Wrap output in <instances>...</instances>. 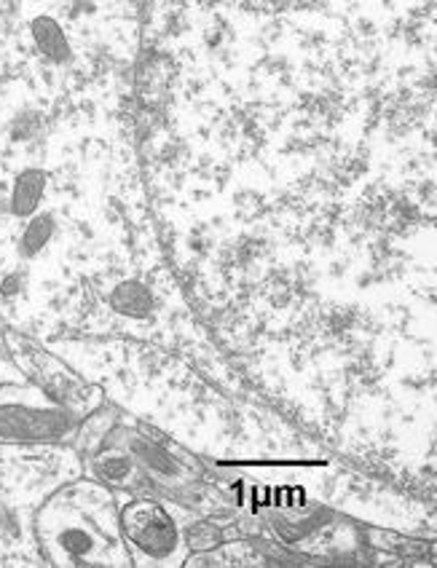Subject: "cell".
Wrapping results in <instances>:
<instances>
[{
  "instance_id": "obj_3",
  "label": "cell",
  "mask_w": 437,
  "mask_h": 568,
  "mask_svg": "<svg viewBox=\"0 0 437 568\" xmlns=\"http://www.w3.org/2000/svg\"><path fill=\"white\" fill-rule=\"evenodd\" d=\"M100 473L105 475V480H111V483L126 480V477H130V473H132V458L126 454L105 456L100 462Z\"/></svg>"
},
{
  "instance_id": "obj_1",
  "label": "cell",
  "mask_w": 437,
  "mask_h": 568,
  "mask_svg": "<svg viewBox=\"0 0 437 568\" xmlns=\"http://www.w3.org/2000/svg\"><path fill=\"white\" fill-rule=\"evenodd\" d=\"M41 552L51 566H130L119 509L98 483H68L43 501L35 515Z\"/></svg>"
},
{
  "instance_id": "obj_2",
  "label": "cell",
  "mask_w": 437,
  "mask_h": 568,
  "mask_svg": "<svg viewBox=\"0 0 437 568\" xmlns=\"http://www.w3.org/2000/svg\"><path fill=\"white\" fill-rule=\"evenodd\" d=\"M126 550L140 555L143 564L177 566L185 555V541L170 509L159 501L138 499L119 513Z\"/></svg>"
}]
</instances>
